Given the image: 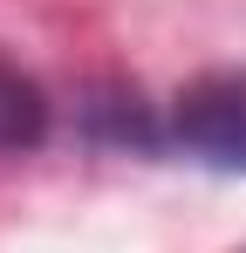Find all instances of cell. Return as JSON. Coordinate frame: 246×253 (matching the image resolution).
<instances>
[{
  "instance_id": "cell-2",
  "label": "cell",
  "mask_w": 246,
  "mask_h": 253,
  "mask_svg": "<svg viewBox=\"0 0 246 253\" xmlns=\"http://www.w3.org/2000/svg\"><path fill=\"white\" fill-rule=\"evenodd\" d=\"M41 124H48V110H41V89L21 76V69H0V151H14V144H35Z\"/></svg>"
},
{
  "instance_id": "cell-1",
  "label": "cell",
  "mask_w": 246,
  "mask_h": 253,
  "mask_svg": "<svg viewBox=\"0 0 246 253\" xmlns=\"http://www.w3.org/2000/svg\"><path fill=\"white\" fill-rule=\"evenodd\" d=\"M178 144L219 171H246V69H212L178 96Z\"/></svg>"
}]
</instances>
